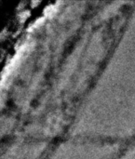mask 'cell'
I'll list each match as a JSON object with an SVG mask.
<instances>
[{
  "label": "cell",
  "instance_id": "1",
  "mask_svg": "<svg viewBox=\"0 0 135 159\" xmlns=\"http://www.w3.org/2000/svg\"><path fill=\"white\" fill-rule=\"evenodd\" d=\"M27 47H28V44H27V43L23 44V45L17 50L16 54L12 57V59L10 60V61H9V62L7 64V66L5 67L4 71L2 72V78H1V83H2V85H3V83L6 81L7 77L11 74V72L13 71V69L17 66V64H18L20 59L21 58V56L23 55V53L26 51Z\"/></svg>",
  "mask_w": 135,
  "mask_h": 159
},
{
  "label": "cell",
  "instance_id": "2",
  "mask_svg": "<svg viewBox=\"0 0 135 159\" xmlns=\"http://www.w3.org/2000/svg\"><path fill=\"white\" fill-rule=\"evenodd\" d=\"M59 4H60V2H56L53 5H49V6L46 7L45 9H44V14L47 15V16H51L56 11V9L58 8V5Z\"/></svg>",
  "mask_w": 135,
  "mask_h": 159
},
{
  "label": "cell",
  "instance_id": "3",
  "mask_svg": "<svg viewBox=\"0 0 135 159\" xmlns=\"http://www.w3.org/2000/svg\"><path fill=\"white\" fill-rule=\"evenodd\" d=\"M43 20H44V17H41V18H38L36 20H35V22H33V24H31L30 26H29V28H28V30L30 31V30H32V29H34V28H36L39 24H41L42 23V21H43Z\"/></svg>",
  "mask_w": 135,
  "mask_h": 159
},
{
  "label": "cell",
  "instance_id": "4",
  "mask_svg": "<svg viewBox=\"0 0 135 159\" xmlns=\"http://www.w3.org/2000/svg\"><path fill=\"white\" fill-rule=\"evenodd\" d=\"M29 14H30V11H29V10H25V11H22L21 13H20L19 17H20L21 20V21H23V20H25L28 18Z\"/></svg>",
  "mask_w": 135,
  "mask_h": 159
}]
</instances>
